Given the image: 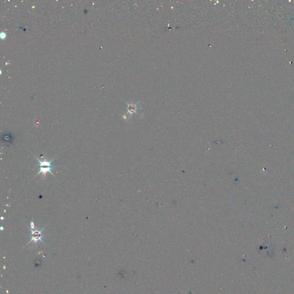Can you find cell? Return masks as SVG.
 Returning a JSON list of instances; mask_svg holds the SVG:
<instances>
[{"mask_svg":"<svg viewBox=\"0 0 294 294\" xmlns=\"http://www.w3.org/2000/svg\"><path fill=\"white\" fill-rule=\"evenodd\" d=\"M36 157V159L39 161V168H40V171L38 172V174L36 175V176L39 175L40 174H46L47 173H50L52 175H53V173L52 172V166L51 163L52 161H53V159H52L51 160H50V161H46V160H44V161H40L39 159H38L37 157L36 156H35Z\"/></svg>","mask_w":294,"mask_h":294,"instance_id":"1","label":"cell"},{"mask_svg":"<svg viewBox=\"0 0 294 294\" xmlns=\"http://www.w3.org/2000/svg\"><path fill=\"white\" fill-rule=\"evenodd\" d=\"M44 228H43L42 230H31V240L30 242L35 241L37 242L38 241H42V231Z\"/></svg>","mask_w":294,"mask_h":294,"instance_id":"2","label":"cell"},{"mask_svg":"<svg viewBox=\"0 0 294 294\" xmlns=\"http://www.w3.org/2000/svg\"><path fill=\"white\" fill-rule=\"evenodd\" d=\"M31 227L32 228H34V225L33 222H31Z\"/></svg>","mask_w":294,"mask_h":294,"instance_id":"3","label":"cell"}]
</instances>
